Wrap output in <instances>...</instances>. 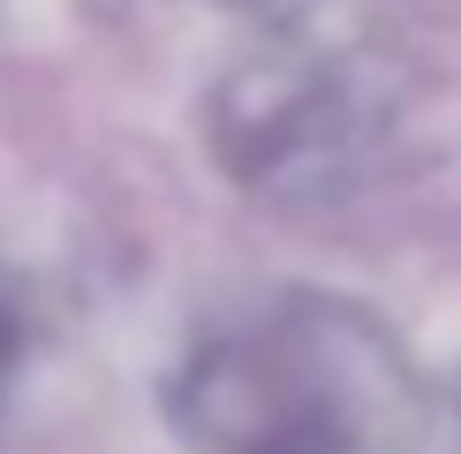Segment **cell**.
Listing matches in <instances>:
<instances>
[{"label": "cell", "mask_w": 461, "mask_h": 454, "mask_svg": "<svg viewBox=\"0 0 461 454\" xmlns=\"http://www.w3.org/2000/svg\"><path fill=\"white\" fill-rule=\"evenodd\" d=\"M197 454H424L431 386L371 303L280 288L212 318L167 378Z\"/></svg>", "instance_id": "1"}, {"label": "cell", "mask_w": 461, "mask_h": 454, "mask_svg": "<svg viewBox=\"0 0 461 454\" xmlns=\"http://www.w3.org/2000/svg\"><path fill=\"white\" fill-rule=\"evenodd\" d=\"M393 122L378 61L311 46L303 31H265L204 99V144L220 175L265 204L340 197Z\"/></svg>", "instance_id": "2"}, {"label": "cell", "mask_w": 461, "mask_h": 454, "mask_svg": "<svg viewBox=\"0 0 461 454\" xmlns=\"http://www.w3.org/2000/svg\"><path fill=\"white\" fill-rule=\"evenodd\" d=\"M23 349H31V295L15 280V265H0V394L23 371Z\"/></svg>", "instance_id": "3"}, {"label": "cell", "mask_w": 461, "mask_h": 454, "mask_svg": "<svg viewBox=\"0 0 461 454\" xmlns=\"http://www.w3.org/2000/svg\"><path fill=\"white\" fill-rule=\"evenodd\" d=\"M220 8L249 15V23H258V31H303V15H311L318 0H220Z\"/></svg>", "instance_id": "4"}, {"label": "cell", "mask_w": 461, "mask_h": 454, "mask_svg": "<svg viewBox=\"0 0 461 454\" xmlns=\"http://www.w3.org/2000/svg\"><path fill=\"white\" fill-rule=\"evenodd\" d=\"M454 424H461V371H454Z\"/></svg>", "instance_id": "5"}]
</instances>
